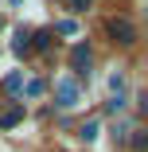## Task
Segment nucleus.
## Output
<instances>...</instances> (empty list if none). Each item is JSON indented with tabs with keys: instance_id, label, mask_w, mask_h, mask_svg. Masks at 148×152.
<instances>
[{
	"instance_id": "9",
	"label": "nucleus",
	"mask_w": 148,
	"mask_h": 152,
	"mask_svg": "<svg viewBox=\"0 0 148 152\" xmlns=\"http://www.w3.org/2000/svg\"><path fill=\"white\" fill-rule=\"evenodd\" d=\"M4 86H8V90H12V94H16V90L23 86V78H20V74H8V82H4Z\"/></svg>"
},
{
	"instance_id": "5",
	"label": "nucleus",
	"mask_w": 148,
	"mask_h": 152,
	"mask_svg": "<svg viewBox=\"0 0 148 152\" xmlns=\"http://www.w3.org/2000/svg\"><path fill=\"white\" fill-rule=\"evenodd\" d=\"M12 51H16V55H27V51H31V31H23V27H20L16 39H12Z\"/></svg>"
},
{
	"instance_id": "3",
	"label": "nucleus",
	"mask_w": 148,
	"mask_h": 152,
	"mask_svg": "<svg viewBox=\"0 0 148 152\" xmlns=\"http://www.w3.org/2000/svg\"><path fill=\"white\" fill-rule=\"evenodd\" d=\"M70 66H74L78 74H90V47H82V43H78V47L70 51Z\"/></svg>"
},
{
	"instance_id": "7",
	"label": "nucleus",
	"mask_w": 148,
	"mask_h": 152,
	"mask_svg": "<svg viewBox=\"0 0 148 152\" xmlns=\"http://www.w3.org/2000/svg\"><path fill=\"white\" fill-rule=\"evenodd\" d=\"M78 137L82 140H98V121H86V125L78 129Z\"/></svg>"
},
{
	"instance_id": "6",
	"label": "nucleus",
	"mask_w": 148,
	"mask_h": 152,
	"mask_svg": "<svg viewBox=\"0 0 148 152\" xmlns=\"http://www.w3.org/2000/svg\"><path fill=\"white\" fill-rule=\"evenodd\" d=\"M51 39H55L51 31H31V51H47V47H51Z\"/></svg>"
},
{
	"instance_id": "8",
	"label": "nucleus",
	"mask_w": 148,
	"mask_h": 152,
	"mask_svg": "<svg viewBox=\"0 0 148 152\" xmlns=\"http://www.w3.org/2000/svg\"><path fill=\"white\" fill-rule=\"evenodd\" d=\"M63 4H66L70 12H86V4H90V0H63Z\"/></svg>"
},
{
	"instance_id": "2",
	"label": "nucleus",
	"mask_w": 148,
	"mask_h": 152,
	"mask_svg": "<svg viewBox=\"0 0 148 152\" xmlns=\"http://www.w3.org/2000/svg\"><path fill=\"white\" fill-rule=\"evenodd\" d=\"M55 98H58V105H63V109H70V105H78V82L74 78H58L55 82Z\"/></svg>"
},
{
	"instance_id": "4",
	"label": "nucleus",
	"mask_w": 148,
	"mask_h": 152,
	"mask_svg": "<svg viewBox=\"0 0 148 152\" xmlns=\"http://www.w3.org/2000/svg\"><path fill=\"white\" fill-rule=\"evenodd\" d=\"M20 121H23V105H4L0 109V129H12Z\"/></svg>"
},
{
	"instance_id": "1",
	"label": "nucleus",
	"mask_w": 148,
	"mask_h": 152,
	"mask_svg": "<svg viewBox=\"0 0 148 152\" xmlns=\"http://www.w3.org/2000/svg\"><path fill=\"white\" fill-rule=\"evenodd\" d=\"M105 31H109L117 43H136V27H133L129 16H113V20L105 23Z\"/></svg>"
}]
</instances>
